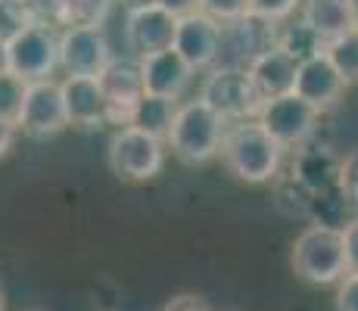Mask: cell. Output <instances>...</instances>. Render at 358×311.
<instances>
[{
	"label": "cell",
	"mask_w": 358,
	"mask_h": 311,
	"mask_svg": "<svg viewBox=\"0 0 358 311\" xmlns=\"http://www.w3.org/2000/svg\"><path fill=\"white\" fill-rule=\"evenodd\" d=\"M287 150L259 124V119L231 122L222 140V162L237 181L268 184L278 178Z\"/></svg>",
	"instance_id": "6da1fadb"
},
{
	"label": "cell",
	"mask_w": 358,
	"mask_h": 311,
	"mask_svg": "<svg viewBox=\"0 0 358 311\" xmlns=\"http://www.w3.org/2000/svg\"><path fill=\"white\" fill-rule=\"evenodd\" d=\"M224 131H228V122L196 96V100L181 103V109H178V115H175V124H171V134L165 143H169L171 156H175L178 162L206 165L222 153Z\"/></svg>",
	"instance_id": "7a4b0ae2"
},
{
	"label": "cell",
	"mask_w": 358,
	"mask_h": 311,
	"mask_svg": "<svg viewBox=\"0 0 358 311\" xmlns=\"http://www.w3.org/2000/svg\"><path fill=\"white\" fill-rule=\"evenodd\" d=\"M290 265L306 283L334 287L346 277V249H343V227L308 224L299 231L290 252Z\"/></svg>",
	"instance_id": "3957f363"
},
{
	"label": "cell",
	"mask_w": 358,
	"mask_h": 311,
	"mask_svg": "<svg viewBox=\"0 0 358 311\" xmlns=\"http://www.w3.org/2000/svg\"><path fill=\"white\" fill-rule=\"evenodd\" d=\"M165 153H169V143L131 124V128H122L113 134L106 159L115 178L128 184H147L162 175Z\"/></svg>",
	"instance_id": "277c9868"
},
{
	"label": "cell",
	"mask_w": 358,
	"mask_h": 311,
	"mask_svg": "<svg viewBox=\"0 0 358 311\" xmlns=\"http://www.w3.org/2000/svg\"><path fill=\"white\" fill-rule=\"evenodd\" d=\"M199 100L209 109H215L228 124L256 119L262 109V96L252 87V78L246 75V68H231V66H215L203 75Z\"/></svg>",
	"instance_id": "5b68a950"
},
{
	"label": "cell",
	"mask_w": 358,
	"mask_h": 311,
	"mask_svg": "<svg viewBox=\"0 0 358 311\" xmlns=\"http://www.w3.org/2000/svg\"><path fill=\"white\" fill-rule=\"evenodd\" d=\"M59 31L53 25H38L25 29L16 41L6 44L10 50V72L22 81H53V72L59 68Z\"/></svg>",
	"instance_id": "8992f818"
},
{
	"label": "cell",
	"mask_w": 358,
	"mask_h": 311,
	"mask_svg": "<svg viewBox=\"0 0 358 311\" xmlns=\"http://www.w3.org/2000/svg\"><path fill=\"white\" fill-rule=\"evenodd\" d=\"M256 119L284 150H296L312 140V134L318 131L321 113L315 106H308L302 96L284 94V96H274V100L262 103Z\"/></svg>",
	"instance_id": "52a82bcc"
},
{
	"label": "cell",
	"mask_w": 358,
	"mask_h": 311,
	"mask_svg": "<svg viewBox=\"0 0 358 311\" xmlns=\"http://www.w3.org/2000/svg\"><path fill=\"white\" fill-rule=\"evenodd\" d=\"M100 87L106 96V122L115 128H131L137 115V106L147 96L143 91V75L141 62L134 57H115L100 75Z\"/></svg>",
	"instance_id": "ba28073f"
},
{
	"label": "cell",
	"mask_w": 358,
	"mask_h": 311,
	"mask_svg": "<svg viewBox=\"0 0 358 311\" xmlns=\"http://www.w3.org/2000/svg\"><path fill=\"white\" fill-rule=\"evenodd\" d=\"M113 59V47H109V38L103 29L72 25V29L59 31V68L66 75L100 78Z\"/></svg>",
	"instance_id": "9c48e42d"
},
{
	"label": "cell",
	"mask_w": 358,
	"mask_h": 311,
	"mask_svg": "<svg viewBox=\"0 0 358 311\" xmlns=\"http://www.w3.org/2000/svg\"><path fill=\"white\" fill-rule=\"evenodd\" d=\"M278 29L280 25L252 16V13H246L237 22L222 25V59H218V66L250 68L262 53L278 47Z\"/></svg>",
	"instance_id": "30bf717a"
},
{
	"label": "cell",
	"mask_w": 358,
	"mask_h": 311,
	"mask_svg": "<svg viewBox=\"0 0 358 311\" xmlns=\"http://www.w3.org/2000/svg\"><path fill=\"white\" fill-rule=\"evenodd\" d=\"M175 31L178 16L162 10L159 3H141L125 13V47L134 59L171 50L175 47Z\"/></svg>",
	"instance_id": "8fae6325"
},
{
	"label": "cell",
	"mask_w": 358,
	"mask_h": 311,
	"mask_svg": "<svg viewBox=\"0 0 358 311\" xmlns=\"http://www.w3.org/2000/svg\"><path fill=\"white\" fill-rule=\"evenodd\" d=\"M16 128L29 140H53V137L63 134L69 128V119L59 81H34V85H29V96H25Z\"/></svg>",
	"instance_id": "7c38bea8"
},
{
	"label": "cell",
	"mask_w": 358,
	"mask_h": 311,
	"mask_svg": "<svg viewBox=\"0 0 358 311\" xmlns=\"http://www.w3.org/2000/svg\"><path fill=\"white\" fill-rule=\"evenodd\" d=\"M184 57L194 72H209L222 59V22H215L206 13H187L178 16V31H175V47Z\"/></svg>",
	"instance_id": "4fadbf2b"
},
{
	"label": "cell",
	"mask_w": 358,
	"mask_h": 311,
	"mask_svg": "<svg viewBox=\"0 0 358 311\" xmlns=\"http://www.w3.org/2000/svg\"><path fill=\"white\" fill-rule=\"evenodd\" d=\"M63 91V106L69 128L78 131H100L106 128V96H103L100 78H78V75H66L59 81Z\"/></svg>",
	"instance_id": "5bb4252c"
},
{
	"label": "cell",
	"mask_w": 358,
	"mask_h": 311,
	"mask_svg": "<svg viewBox=\"0 0 358 311\" xmlns=\"http://www.w3.org/2000/svg\"><path fill=\"white\" fill-rule=\"evenodd\" d=\"M346 87H349L346 78L336 72V66L330 62L327 50H324L321 57H315V59H308L299 66L293 94L302 96V100H306L308 106H315L318 113H327V109H334L336 103L343 100Z\"/></svg>",
	"instance_id": "9a60e30c"
},
{
	"label": "cell",
	"mask_w": 358,
	"mask_h": 311,
	"mask_svg": "<svg viewBox=\"0 0 358 311\" xmlns=\"http://www.w3.org/2000/svg\"><path fill=\"white\" fill-rule=\"evenodd\" d=\"M141 75H143V91L156 96H169V100H184V94L194 85V68L184 62L178 50H162L141 57Z\"/></svg>",
	"instance_id": "2e32d148"
},
{
	"label": "cell",
	"mask_w": 358,
	"mask_h": 311,
	"mask_svg": "<svg viewBox=\"0 0 358 311\" xmlns=\"http://www.w3.org/2000/svg\"><path fill=\"white\" fill-rule=\"evenodd\" d=\"M296 72H299V62H296L293 57H287L280 47L262 53V57L252 62L250 68H246V75L252 78V87H256L259 96H262V103L274 100V96L293 94Z\"/></svg>",
	"instance_id": "e0dca14e"
},
{
	"label": "cell",
	"mask_w": 358,
	"mask_h": 311,
	"mask_svg": "<svg viewBox=\"0 0 358 311\" xmlns=\"http://www.w3.org/2000/svg\"><path fill=\"white\" fill-rule=\"evenodd\" d=\"M299 16L312 25V31L318 34L324 44H334L336 38H343V34H349L355 29L349 0H306Z\"/></svg>",
	"instance_id": "ac0fdd59"
},
{
	"label": "cell",
	"mask_w": 358,
	"mask_h": 311,
	"mask_svg": "<svg viewBox=\"0 0 358 311\" xmlns=\"http://www.w3.org/2000/svg\"><path fill=\"white\" fill-rule=\"evenodd\" d=\"M278 47L287 53V57H293L299 66L308 59H315V57H321V53L327 50V44L312 31V25H308L302 16H293L290 22H284L278 29Z\"/></svg>",
	"instance_id": "d6986e66"
},
{
	"label": "cell",
	"mask_w": 358,
	"mask_h": 311,
	"mask_svg": "<svg viewBox=\"0 0 358 311\" xmlns=\"http://www.w3.org/2000/svg\"><path fill=\"white\" fill-rule=\"evenodd\" d=\"M178 109H181V100H169V96L147 94V96L141 100V106H137L134 128L147 131V134L159 137V140H169Z\"/></svg>",
	"instance_id": "ffe728a7"
},
{
	"label": "cell",
	"mask_w": 358,
	"mask_h": 311,
	"mask_svg": "<svg viewBox=\"0 0 358 311\" xmlns=\"http://www.w3.org/2000/svg\"><path fill=\"white\" fill-rule=\"evenodd\" d=\"M115 0H66V19L63 29L72 25H87V29H103L113 13Z\"/></svg>",
	"instance_id": "44dd1931"
},
{
	"label": "cell",
	"mask_w": 358,
	"mask_h": 311,
	"mask_svg": "<svg viewBox=\"0 0 358 311\" xmlns=\"http://www.w3.org/2000/svg\"><path fill=\"white\" fill-rule=\"evenodd\" d=\"M327 57L336 66V72L346 78V85H358V29L327 44Z\"/></svg>",
	"instance_id": "7402d4cb"
},
{
	"label": "cell",
	"mask_w": 358,
	"mask_h": 311,
	"mask_svg": "<svg viewBox=\"0 0 358 311\" xmlns=\"http://www.w3.org/2000/svg\"><path fill=\"white\" fill-rule=\"evenodd\" d=\"M25 96H29V81H22L13 72H0V119L16 124L22 115Z\"/></svg>",
	"instance_id": "603a6c76"
},
{
	"label": "cell",
	"mask_w": 358,
	"mask_h": 311,
	"mask_svg": "<svg viewBox=\"0 0 358 311\" xmlns=\"http://www.w3.org/2000/svg\"><path fill=\"white\" fill-rule=\"evenodd\" d=\"M34 19L25 10L22 0H0V41H16L25 29H31Z\"/></svg>",
	"instance_id": "cb8c5ba5"
},
{
	"label": "cell",
	"mask_w": 358,
	"mask_h": 311,
	"mask_svg": "<svg viewBox=\"0 0 358 311\" xmlns=\"http://www.w3.org/2000/svg\"><path fill=\"white\" fill-rule=\"evenodd\" d=\"M302 3L306 0H250V13L259 19H268L274 25H284L302 10Z\"/></svg>",
	"instance_id": "d4e9b609"
},
{
	"label": "cell",
	"mask_w": 358,
	"mask_h": 311,
	"mask_svg": "<svg viewBox=\"0 0 358 311\" xmlns=\"http://www.w3.org/2000/svg\"><path fill=\"white\" fill-rule=\"evenodd\" d=\"M196 10L212 16L215 22L228 25V22H237L250 13V0H196Z\"/></svg>",
	"instance_id": "484cf974"
},
{
	"label": "cell",
	"mask_w": 358,
	"mask_h": 311,
	"mask_svg": "<svg viewBox=\"0 0 358 311\" xmlns=\"http://www.w3.org/2000/svg\"><path fill=\"white\" fill-rule=\"evenodd\" d=\"M336 187H340L343 203L352 205V209L358 212V150H352V153L340 162V178H336Z\"/></svg>",
	"instance_id": "4316f807"
},
{
	"label": "cell",
	"mask_w": 358,
	"mask_h": 311,
	"mask_svg": "<svg viewBox=\"0 0 358 311\" xmlns=\"http://www.w3.org/2000/svg\"><path fill=\"white\" fill-rule=\"evenodd\" d=\"M22 3L38 25H53L57 29L66 19V0H22Z\"/></svg>",
	"instance_id": "83f0119b"
},
{
	"label": "cell",
	"mask_w": 358,
	"mask_h": 311,
	"mask_svg": "<svg viewBox=\"0 0 358 311\" xmlns=\"http://www.w3.org/2000/svg\"><path fill=\"white\" fill-rule=\"evenodd\" d=\"M343 249H346V274L358 277V215L343 224Z\"/></svg>",
	"instance_id": "f1b7e54d"
},
{
	"label": "cell",
	"mask_w": 358,
	"mask_h": 311,
	"mask_svg": "<svg viewBox=\"0 0 358 311\" xmlns=\"http://www.w3.org/2000/svg\"><path fill=\"white\" fill-rule=\"evenodd\" d=\"M336 311H358V277L346 274L336 283Z\"/></svg>",
	"instance_id": "f546056e"
},
{
	"label": "cell",
	"mask_w": 358,
	"mask_h": 311,
	"mask_svg": "<svg viewBox=\"0 0 358 311\" xmlns=\"http://www.w3.org/2000/svg\"><path fill=\"white\" fill-rule=\"evenodd\" d=\"M162 311H212V305L203 299V296H194V293H181L175 299L165 302Z\"/></svg>",
	"instance_id": "4dcf8cb0"
},
{
	"label": "cell",
	"mask_w": 358,
	"mask_h": 311,
	"mask_svg": "<svg viewBox=\"0 0 358 311\" xmlns=\"http://www.w3.org/2000/svg\"><path fill=\"white\" fill-rule=\"evenodd\" d=\"M16 134H19L16 124L6 122V119H0V159H3L13 150V143H16Z\"/></svg>",
	"instance_id": "1f68e13d"
},
{
	"label": "cell",
	"mask_w": 358,
	"mask_h": 311,
	"mask_svg": "<svg viewBox=\"0 0 358 311\" xmlns=\"http://www.w3.org/2000/svg\"><path fill=\"white\" fill-rule=\"evenodd\" d=\"M150 3H159L162 10L175 13V16H187L196 10V0H150Z\"/></svg>",
	"instance_id": "d6a6232c"
},
{
	"label": "cell",
	"mask_w": 358,
	"mask_h": 311,
	"mask_svg": "<svg viewBox=\"0 0 358 311\" xmlns=\"http://www.w3.org/2000/svg\"><path fill=\"white\" fill-rule=\"evenodd\" d=\"M0 72H10V50H6V41H0Z\"/></svg>",
	"instance_id": "836d02e7"
},
{
	"label": "cell",
	"mask_w": 358,
	"mask_h": 311,
	"mask_svg": "<svg viewBox=\"0 0 358 311\" xmlns=\"http://www.w3.org/2000/svg\"><path fill=\"white\" fill-rule=\"evenodd\" d=\"M349 6H352V19H355V29H358V0H349Z\"/></svg>",
	"instance_id": "e575fe53"
},
{
	"label": "cell",
	"mask_w": 358,
	"mask_h": 311,
	"mask_svg": "<svg viewBox=\"0 0 358 311\" xmlns=\"http://www.w3.org/2000/svg\"><path fill=\"white\" fill-rule=\"evenodd\" d=\"M0 311H3V289H0Z\"/></svg>",
	"instance_id": "d590c367"
}]
</instances>
